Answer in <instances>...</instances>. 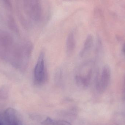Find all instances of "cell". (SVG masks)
Listing matches in <instances>:
<instances>
[{
	"mask_svg": "<svg viewBox=\"0 0 125 125\" xmlns=\"http://www.w3.org/2000/svg\"><path fill=\"white\" fill-rule=\"evenodd\" d=\"M93 75V62H86L79 67L75 74V80L78 86L87 88L91 84Z\"/></svg>",
	"mask_w": 125,
	"mask_h": 125,
	"instance_id": "1",
	"label": "cell"
},
{
	"mask_svg": "<svg viewBox=\"0 0 125 125\" xmlns=\"http://www.w3.org/2000/svg\"><path fill=\"white\" fill-rule=\"evenodd\" d=\"M33 75L34 82L36 85L42 86L47 81V71L44 52H42L40 54L34 70Z\"/></svg>",
	"mask_w": 125,
	"mask_h": 125,
	"instance_id": "2",
	"label": "cell"
},
{
	"mask_svg": "<svg viewBox=\"0 0 125 125\" xmlns=\"http://www.w3.org/2000/svg\"><path fill=\"white\" fill-rule=\"evenodd\" d=\"M24 9L28 16L33 21H39L42 17L40 0H23Z\"/></svg>",
	"mask_w": 125,
	"mask_h": 125,
	"instance_id": "3",
	"label": "cell"
},
{
	"mask_svg": "<svg viewBox=\"0 0 125 125\" xmlns=\"http://www.w3.org/2000/svg\"><path fill=\"white\" fill-rule=\"evenodd\" d=\"M111 78L110 68L108 66H105L103 68L101 75L96 83V88L98 92H103L107 89L110 83Z\"/></svg>",
	"mask_w": 125,
	"mask_h": 125,
	"instance_id": "4",
	"label": "cell"
},
{
	"mask_svg": "<svg viewBox=\"0 0 125 125\" xmlns=\"http://www.w3.org/2000/svg\"><path fill=\"white\" fill-rule=\"evenodd\" d=\"M93 38L92 35H89L87 37L83 47L79 53L80 57L83 58L88 54L93 46Z\"/></svg>",
	"mask_w": 125,
	"mask_h": 125,
	"instance_id": "5",
	"label": "cell"
},
{
	"mask_svg": "<svg viewBox=\"0 0 125 125\" xmlns=\"http://www.w3.org/2000/svg\"><path fill=\"white\" fill-rule=\"evenodd\" d=\"M5 116L9 125H18L16 111L12 108H8L5 111Z\"/></svg>",
	"mask_w": 125,
	"mask_h": 125,
	"instance_id": "6",
	"label": "cell"
},
{
	"mask_svg": "<svg viewBox=\"0 0 125 125\" xmlns=\"http://www.w3.org/2000/svg\"><path fill=\"white\" fill-rule=\"evenodd\" d=\"M76 41L73 33H70L66 40V52L68 56L71 55L75 48Z\"/></svg>",
	"mask_w": 125,
	"mask_h": 125,
	"instance_id": "7",
	"label": "cell"
},
{
	"mask_svg": "<svg viewBox=\"0 0 125 125\" xmlns=\"http://www.w3.org/2000/svg\"><path fill=\"white\" fill-rule=\"evenodd\" d=\"M55 76V80L56 83L57 84H60L61 83L62 81V75L61 71V70H58L56 71V73Z\"/></svg>",
	"mask_w": 125,
	"mask_h": 125,
	"instance_id": "8",
	"label": "cell"
},
{
	"mask_svg": "<svg viewBox=\"0 0 125 125\" xmlns=\"http://www.w3.org/2000/svg\"><path fill=\"white\" fill-rule=\"evenodd\" d=\"M123 51L125 55V44L124 45L123 47Z\"/></svg>",
	"mask_w": 125,
	"mask_h": 125,
	"instance_id": "9",
	"label": "cell"
},
{
	"mask_svg": "<svg viewBox=\"0 0 125 125\" xmlns=\"http://www.w3.org/2000/svg\"><path fill=\"white\" fill-rule=\"evenodd\" d=\"M0 125H1V123H0Z\"/></svg>",
	"mask_w": 125,
	"mask_h": 125,
	"instance_id": "10",
	"label": "cell"
},
{
	"mask_svg": "<svg viewBox=\"0 0 125 125\" xmlns=\"http://www.w3.org/2000/svg\"></svg>",
	"mask_w": 125,
	"mask_h": 125,
	"instance_id": "11",
	"label": "cell"
}]
</instances>
